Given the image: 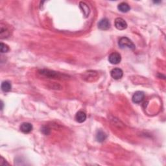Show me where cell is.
Wrapping results in <instances>:
<instances>
[{
    "instance_id": "obj_1",
    "label": "cell",
    "mask_w": 166,
    "mask_h": 166,
    "mask_svg": "<svg viewBox=\"0 0 166 166\" xmlns=\"http://www.w3.org/2000/svg\"><path fill=\"white\" fill-rule=\"evenodd\" d=\"M118 45H119L121 49L127 48L134 50L136 47L134 43L127 37H121L119 40V42H118Z\"/></svg>"
},
{
    "instance_id": "obj_2",
    "label": "cell",
    "mask_w": 166,
    "mask_h": 166,
    "mask_svg": "<svg viewBox=\"0 0 166 166\" xmlns=\"http://www.w3.org/2000/svg\"><path fill=\"white\" fill-rule=\"evenodd\" d=\"M121 60V56L119 53L113 52L108 57V61L112 64H117Z\"/></svg>"
},
{
    "instance_id": "obj_3",
    "label": "cell",
    "mask_w": 166,
    "mask_h": 166,
    "mask_svg": "<svg viewBox=\"0 0 166 166\" xmlns=\"http://www.w3.org/2000/svg\"><path fill=\"white\" fill-rule=\"evenodd\" d=\"M144 98L145 94L143 91H138L134 94L133 98H132V100H133V103H140L144 101Z\"/></svg>"
},
{
    "instance_id": "obj_4",
    "label": "cell",
    "mask_w": 166,
    "mask_h": 166,
    "mask_svg": "<svg viewBox=\"0 0 166 166\" xmlns=\"http://www.w3.org/2000/svg\"><path fill=\"white\" fill-rule=\"evenodd\" d=\"M97 25L98 28L101 30H108L110 28V23L108 18H104L100 20Z\"/></svg>"
},
{
    "instance_id": "obj_5",
    "label": "cell",
    "mask_w": 166,
    "mask_h": 166,
    "mask_svg": "<svg viewBox=\"0 0 166 166\" xmlns=\"http://www.w3.org/2000/svg\"><path fill=\"white\" fill-rule=\"evenodd\" d=\"M115 27L118 30H124L127 28V23L121 18H117L115 20Z\"/></svg>"
},
{
    "instance_id": "obj_6",
    "label": "cell",
    "mask_w": 166,
    "mask_h": 166,
    "mask_svg": "<svg viewBox=\"0 0 166 166\" xmlns=\"http://www.w3.org/2000/svg\"><path fill=\"white\" fill-rule=\"evenodd\" d=\"M40 74H41L42 75H44L47 77L49 78H56L59 77L60 74L57 72H55L53 71L49 70H41L39 71Z\"/></svg>"
},
{
    "instance_id": "obj_7",
    "label": "cell",
    "mask_w": 166,
    "mask_h": 166,
    "mask_svg": "<svg viewBox=\"0 0 166 166\" xmlns=\"http://www.w3.org/2000/svg\"><path fill=\"white\" fill-rule=\"evenodd\" d=\"M110 75L113 79L118 80V79H120L121 78L123 77V72L121 69L118 68V67H116V68H114L110 72Z\"/></svg>"
},
{
    "instance_id": "obj_8",
    "label": "cell",
    "mask_w": 166,
    "mask_h": 166,
    "mask_svg": "<svg viewBox=\"0 0 166 166\" xmlns=\"http://www.w3.org/2000/svg\"><path fill=\"white\" fill-rule=\"evenodd\" d=\"M20 130L23 133L28 134L33 130V125L29 123L25 122V123H23L20 126Z\"/></svg>"
},
{
    "instance_id": "obj_9",
    "label": "cell",
    "mask_w": 166,
    "mask_h": 166,
    "mask_svg": "<svg viewBox=\"0 0 166 166\" xmlns=\"http://www.w3.org/2000/svg\"><path fill=\"white\" fill-rule=\"evenodd\" d=\"M75 119L78 123H83L86 120V114L83 111H79L75 115Z\"/></svg>"
},
{
    "instance_id": "obj_10",
    "label": "cell",
    "mask_w": 166,
    "mask_h": 166,
    "mask_svg": "<svg viewBox=\"0 0 166 166\" xmlns=\"http://www.w3.org/2000/svg\"><path fill=\"white\" fill-rule=\"evenodd\" d=\"M79 6L80 9L82 10V11L83 12V14L84 15L85 17H88L90 12V10L89 7L88 6V5L86 4V3H84L83 1H81L79 3Z\"/></svg>"
},
{
    "instance_id": "obj_11",
    "label": "cell",
    "mask_w": 166,
    "mask_h": 166,
    "mask_svg": "<svg viewBox=\"0 0 166 166\" xmlns=\"http://www.w3.org/2000/svg\"><path fill=\"white\" fill-rule=\"evenodd\" d=\"M10 35V31L7 27L3 25L1 23V30H0V36H1V38H7Z\"/></svg>"
},
{
    "instance_id": "obj_12",
    "label": "cell",
    "mask_w": 166,
    "mask_h": 166,
    "mask_svg": "<svg viewBox=\"0 0 166 166\" xmlns=\"http://www.w3.org/2000/svg\"><path fill=\"white\" fill-rule=\"evenodd\" d=\"M117 9L121 12H127L130 11V6L127 3L122 2L117 6Z\"/></svg>"
},
{
    "instance_id": "obj_13",
    "label": "cell",
    "mask_w": 166,
    "mask_h": 166,
    "mask_svg": "<svg viewBox=\"0 0 166 166\" xmlns=\"http://www.w3.org/2000/svg\"><path fill=\"white\" fill-rule=\"evenodd\" d=\"M1 88L3 91H4V92H9V91L11 90L12 86L9 81L5 80V81H3V82L1 83Z\"/></svg>"
},
{
    "instance_id": "obj_14",
    "label": "cell",
    "mask_w": 166,
    "mask_h": 166,
    "mask_svg": "<svg viewBox=\"0 0 166 166\" xmlns=\"http://www.w3.org/2000/svg\"><path fill=\"white\" fill-rule=\"evenodd\" d=\"M107 135L102 130H99L96 134V140L99 142H103L106 140Z\"/></svg>"
},
{
    "instance_id": "obj_15",
    "label": "cell",
    "mask_w": 166,
    "mask_h": 166,
    "mask_svg": "<svg viewBox=\"0 0 166 166\" xmlns=\"http://www.w3.org/2000/svg\"><path fill=\"white\" fill-rule=\"evenodd\" d=\"M0 51H1V53H7L9 51V47L7 45H6V44H5V43L1 42V43H0Z\"/></svg>"
},
{
    "instance_id": "obj_16",
    "label": "cell",
    "mask_w": 166,
    "mask_h": 166,
    "mask_svg": "<svg viewBox=\"0 0 166 166\" xmlns=\"http://www.w3.org/2000/svg\"><path fill=\"white\" fill-rule=\"evenodd\" d=\"M41 130H42V133L44 134H46V135H47V134H49L50 133V129H49L48 127H42Z\"/></svg>"
}]
</instances>
